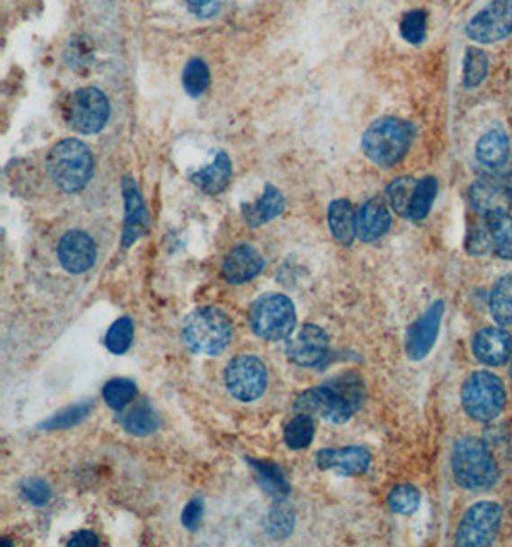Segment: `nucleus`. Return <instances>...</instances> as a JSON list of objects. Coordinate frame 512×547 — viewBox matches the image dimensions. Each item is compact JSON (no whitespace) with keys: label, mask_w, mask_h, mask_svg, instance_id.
<instances>
[{"label":"nucleus","mask_w":512,"mask_h":547,"mask_svg":"<svg viewBox=\"0 0 512 547\" xmlns=\"http://www.w3.org/2000/svg\"><path fill=\"white\" fill-rule=\"evenodd\" d=\"M364 401V386L357 374H342L323 386L311 388L303 392L298 401L296 409L307 415H319L325 421L342 425L354 417Z\"/></svg>","instance_id":"1"},{"label":"nucleus","mask_w":512,"mask_h":547,"mask_svg":"<svg viewBox=\"0 0 512 547\" xmlns=\"http://www.w3.org/2000/svg\"><path fill=\"white\" fill-rule=\"evenodd\" d=\"M183 342L200 355L221 354L232 338L229 317L217 308H198L183 321Z\"/></svg>","instance_id":"2"},{"label":"nucleus","mask_w":512,"mask_h":547,"mask_svg":"<svg viewBox=\"0 0 512 547\" xmlns=\"http://www.w3.org/2000/svg\"><path fill=\"white\" fill-rule=\"evenodd\" d=\"M94 160L85 142L66 139L49 154V173L52 181L66 193H77L89 184Z\"/></svg>","instance_id":"3"},{"label":"nucleus","mask_w":512,"mask_h":547,"mask_svg":"<svg viewBox=\"0 0 512 547\" xmlns=\"http://www.w3.org/2000/svg\"><path fill=\"white\" fill-rule=\"evenodd\" d=\"M455 480L468 489H484L497 480V463L488 445L480 438H461L451 455Z\"/></svg>","instance_id":"4"},{"label":"nucleus","mask_w":512,"mask_h":547,"mask_svg":"<svg viewBox=\"0 0 512 547\" xmlns=\"http://www.w3.org/2000/svg\"><path fill=\"white\" fill-rule=\"evenodd\" d=\"M413 129L398 118H384L374 121L363 137V150L369 160L378 166L398 164L411 147Z\"/></svg>","instance_id":"5"},{"label":"nucleus","mask_w":512,"mask_h":547,"mask_svg":"<svg viewBox=\"0 0 512 547\" xmlns=\"http://www.w3.org/2000/svg\"><path fill=\"white\" fill-rule=\"evenodd\" d=\"M250 323L257 336L271 342L283 340L288 338L296 327V308L284 294H265L254 301Z\"/></svg>","instance_id":"6"},{"label":"nucleus","mask_w":512,"mask_h":547,"mask_svg":"<svg viewBox=\"0 0 512 547\" xmlns=\"http://www.w3.org/2000/svg\"><path fill=\"white\" fill-rule=\"evenodd\" d=\"M463 408L476 421H493L505 408L507 392L499 377L493 372L478 371L463 386Z\"/></svg>","instance_id":"7"},{"label":"nucleus","mask_w":512,"mask_h":547,"mask_svg":"<svg viewBox=\"0 0 512 547\" xmlns=\"http://www.w3.org/2000/svg\"><path fill=\"white\" fill-rule=\"evenodd\" d=\"M110 120V103L100 89L86 86L73 93L67 104V123L83 135H94Z\"/></svg>","instance_id":"8"},{"label":"nucleus","mask_w":512,"mask_h":547,"mask_svg":"<svg viewBox=\"0 0 512 547\" xmlns=\"http://www.w3.org/2000/svg\"><path fill=\"white\" fill-rule=\"evenodd\" d=\"M229 392L240 401H254L263 396L269 382L265 363L256 355L234 357L225 371Z\"/></svg>","instance_id":"9"},{"label":"nucleus","mask_w":512,"mask_h":547,"mask_svg":"<svg viewBox=\"0 0 512 547\" xmlns=\"http://www.w3.org/2000/svg\"><path fill=\"white\" fill-rule=\"evenodd\" d=\"M501 526V509L490 501H481L468 509L457 528V543L468 547L490 545Z\"/></svg>","instance_id":"10"},{"label":"nucleus","mask_w":512,"mask_h":547,"mask_svg":"<svg viewBox=\"0 0 512 547\" xmlns=\"http://www.w3.org/2000/svg\"><path fill=\"white\" fill-rule=\"evenodd\" d=\"M468 37L476 42H495L512 33V0H493L471 20Z\"/></svg>","instance_id":"11"},{"label":"nucleus","mask_w":512,"mask_h":547,"mask_svg":"<svg viewBox=\"0 0 512 547\" xmlns=\"http://www.w3.org/2000/svg\"><path fill=\"white\" fill-rule=\"evenodd\" d=\"M58 259L71 275H81L96 262V244L85 230H67L58 244Z\"/></svg>","instance_id":"12"},{"label":"nucleus","mask_w":512,"mask_h":547,"mask_svg":"<svg viewBox=\"0 0 512 547\" xmlns=\"http://www.w3.org/2000/svg\"><path fill=\"white\" fill-rule=\"evenodd\" d=\"M328 352V335L317 325H305L288 340L286 354L290 362L301 367H315Z\"/></svg>","instance_id":"13"},{"label":"nucleus","mask_w":512,"mask_h":547,"mask_svg":"<svg viewBox=\"0 0 512 547\" xmlns=\"http://www.w3.org/2000/svg\"><path fill=\"white\" fill-rule=\"evenodd\" d=\"M444 315V301H436V304L424 313L420 319L409 328L407 333V354L411 359H422L427 355L440 333V323Z\"/></svg>","instance_id":"14"},{"label":"nucleus","mask_w":512,"mask_h":547,"mask_svg":"<svg viewBox=\"0 0 512 547\" xmlns=\"http://www.w3.org/2000/svg\"><path fill=\"white\" fill-rule=\"evenodd\" d=\"M123 198H125V220H123L121 247L129 248L130 244L139 240L146 233V229H148V210H146L137 184L130 177L123 179Z\"/></svg>","instance_id":"15"},{"label":"nucleus","mask_w":512,"mask_h":547,"mask_svg":"<svg viewBox=\"0 0 512 547\" xmlns=\"http://www.w3.org/2000/svg\"><path fill=\"white\" fill-rule=\"evenodd\" d=\"M371 452L363 445H347L340 450H323L317 453V465L323 471H338L346 477L363 474L371 467Z\"/></svg>","instance_id":"16"},{"label":"nucleus","mask_w":512,"mask_h":547,"mask_svg":"<svg viewBox=\"0 0 512 547\" xmlns=\"http://www.w3.org/2000/svg\"><path fill=\"white\" fill-rule=\"evenodd\" d=\"M471 202L478 213L486 215L508 211L512 204V189L507 181L484 177L478 179L471 189Z\"/></svg>","instance_id":"17"},{"label":"nucleus","mask_w":512,"mask_h":547,"mask_svg":"<svg viewBox=\"0 0 512 547\" xmlns=\"http://www.w3.org/2000/svg\"><path fill=\"white\" fill-rule=\"evenodd\" d=\"M263 265V256L250 247V244H240L232 248L223 262V277L232 284H242L257 277Z\"/></svg>","instance_id":"18"},{"label":"nucleus","mask_w":512,"mask_h":547,"mask_svg":"<svg viewBox=\"0 0 512 547\" xmlns=\"http://www.w3.org/2000/svg\"><path fill=\"white\" fill-rule=\"evenodd\" d=\"M472 348L481 363L501 365L512 354V336L499 327H488L476 335Z\"/></svg>","instance_id":"19"},{"label":"nucleus","mask_w":512,"mask_h":547,"mask_svg":"<svg viewBox=\"0 0 512 547\" xmlns=\"http://www.w3.org/2000/svg\"><path fill=\"white\" fill-rule=\"evenodd\" d=\"M391 215L388 206L380 198L364 202L357 211V235L363 242H374L388 233Z\"/></svg>","instance_id":"20"},{"label":"nucleus","mask_w":512,"mask_h":547,"mask_svg":"<svg viewBox=\"0 0 512 547\" xmlns=\"http://www.w3.org/2000/svg\"><path fill=\"white\" fill-rule=\"evenodd\" d=\"M232 177V164L225 152H217L213 160L193 173V181L198 189L208 194H219L227 189V184Z\"/></svg>","instance_id":"21"},{"label":"nucleus","mask_w":512,"mask_h":547,"mask_svg":"<svg viewBox=\"0 0 512 547\" xmlns=\"http://www.w3.org/2000/svg\"><path fill=\"white\" fill-rule=\"evenodd\" d=\"M328 225L332 237L344 247H351L357 235V213L347 200H334L328 208Z\"/></svg>","instance_id":"22"},{"label":"nucleus","mask_w":512,"mask_h":547,"mask_svg":"<svg viewBox=\"0 0 512 547\" xmlns=\"http://www.w3.org/2000/svg\"><path fill=\"white\" fill-rule=\"evenodd\" d=\"M284 196L281 194L279 189H274L273 184L265 186V193L263 196L254 202V204L244 206V218L252 227H259L263 223H269L271 220L279 218L284 211Z\"/></svg>","instance_id":"23"},{"label":"nucleus","mask_w":512,"mask_h":547,"mask_svg":"<svg viewBox=\"0 0 512 547\" xmlns=\"http://www.w3.org/2000/svg\"><path fill=\"white\" fill-rule=\"evenodd\" d=\"M486 233L493 252L499 257L512 259V215L508 211L486 215Z\"/></svg>","instance_id":"24"},{"label":"nucleus","mask_w":512,"mask_h":547,"mask_svg":"<svg viewBox=\"0 0 512 547\" xmlns=\"http://www.w3.org/2000/svg\"><path fill=\"white\" fill-rule=\"evenodd\" d=\"M508 150H510L508 137L501 131V129H491L490 133H486L478 140L476 156L484 166L499 167L507 162Z\"/></svg>","instance_id":"25"},{"label":"nucleus","mask_w":512,"mask_h":547,"mask_svg":"<svg viewBox=\"0 0 512 547\" xmlns=\"http://www.w3.org/2000/svg\"><path fill=\"white\" fill-rule=\"evenodd\" d=\"M121 425L129 432V435L148 436V435H152L154 430H157L159 417H157V413L154 411L150 403L142 399L140 403H137L133 409L123 415Z\"/></svg>","instance_id":"26"},{"label":"nucleus","mask_w":512,"mask_h":547,"mask_svg":"<svg viewBox=\"0 0 512 547\" xmlns=\"http://www.w3.org/2000/svg\"><path fill=\"white\" fill-rule=\"evenodd\" d=\"M490 308L493 319L499 325H512V273L495 282Z\"/></svg>","instance_id":"27"},{"label":"nucleus","mask_w":512,"mask_h":547,"mask_svg":"<svg viewBox=\"0 0 512 547\" xmlns=\"http://www.w3.org/2000/svg\"><path fill=\"white\" fill-rule=\"evenodd\" d=\"M250 465L259 480V486L265 489L267 494H271L273 498L288 496L290 486L283 477L279 467H274L273 463H269V461H257V459H250Z\"/></svg>","instance_id":"28"},{"label":"nucleus","mask_w":512,"mask_h":547,"mask_svg":"<svg viewBox=\"0 0 512 547\" xmlns=\"http://www.w3.org/2000/svg\"><path fill=\"white\" fill-rule=\"evenodd\" d=\"M417 184H418V181H415L413 177H400L388 186L386 194H388L390 206L393 208V211L403 215V218H409V213H411V204L415 198Z\"/></svg>","instance_id":"29"},{"label":"nucleus","mask_w":512,"mask_h":547,"mask_svg":"<svg viewBox=\"0 0 512 547\" xmlns=\"http://www.w3.org/2000/svg\"><path fill=\"white\" fill-rule=\"evenodd\" d=\"M315 436V423L311 415L300 413L292 419L284 428V442L292 450H303L313 442Z\"/></svg>","instance_id":"30"},{"label":"nucleus","mask_w":512,"mask_h":547,"mask_svg":"<svg viewBox=\"0 0 512 547\" xmlns=\"http://www.w3.org/2000/svg\"><path fill=\"white\" fill-rule=\"evenodd\" d=\"M133 336H135V327L133 321L129 319V317H121V319H117L106 335V345L108 350L115 355L125 354L130 344H133Z\"/></svg>","instance_id":"31"},{"label":"nucleus","mask_w":512,"mask_h":547,"mask_svg":"<svg viewBox=\"0 0 512 547\" xmlns=\"http://www.w3.org/2000/svg\"><path fill=\"white\" fill-rule=\"evenodd\" d=\"M102 396H104V401L112 409L120 411L129 406L130 399L137 396V386L129 379H113L104 386Z\"/></svg>","instance_id":"32"},{"label":"nucleus","mask_w":512,"mask_h":547,"mask_svg":"<svg viewBox=\"0 0 512 547\" xmlns=\"http://www.w3.org/2000/svg\"><path fill=\"white\" fill-rule=\"evenodd\" d=\"M183 85L190 96H200L203 91H206L210 85V69L206 62L200 60V58L190 60L184 67Z\"/></svg>","instance_id":"33"},{"label":"nucleus","mask_w":512,"mask_h":547,"mask_svg":"<svg viewBox=\"0 0 512 547\" xmlns=\"http://www.w3.org/2000/svg\"><path fill=\"white\" fill-rule=\"evenodd\" d=\"M388 506L393 513L400 515H411L420 506V492L411 484H401L391 489L388 498Z\"/></svg>","instance_id":"34"},{"label":"nucleus","mask_w":512,"mask_h":547,"mask_svg":"<svg viewBox=\"0 0 512 547\" xmlns=\"http://www.w3.org/2000/svg\"><path fill=\"white\" fill-rule=\"evenodd\" d=\"M436 193H437V183H436L434 177H424L422 181H418L409 218H411V220H424V218H427L432 204H434Z\"/></svg>","instance_id":"35"},{"label":"nucleus","mask_w":512,"mask_h":547,"mask_svg":"<svg viewBox=\"0 0 512 547\" xmlns=\"http://www.w3.org/2000/svg\"><path fill=\"white\" fill-rule=\"evenodd\" d=\"M488 56L480 49H468L464 56V85L476 86L488 76Z\"/></svg>","instance_id":"36"},{"label":"nucleus","mask_w":512,"mask_h":547,"mask_svg":"<svg viewBox=\"0 0 512 547\" xmlns=\"http://www.w3.org/2000/svg\"><path fill=\"white\" fill-rule=\"evenodd\" d=\"M89 413H91V403L85 401V403H79V406H71V408L60 411L58 415H54L52 419H49L47 423H42L40 428H47V430L71 428V426H76L77 423H81Z\"/></svg>","instance_id":"37"},{"label":"nucleus","mask_w":512,"mask_h":547,"mask_svg":"<svg viewBox=\"0 0 512 547\" xmlns=\"http://www.w3.org/2000/svg\"><path fill=\"white\" fill-rule=\"evenodd\" d=\"M401 35L409 42H413V45L422 42L424 37H427V13L422 10L405 13V18L401 22Z\"/></svg>","instance_id":"38"},{"label":"nucleus","mask_w":512,"mask_h":547,"mask_svg":"<svg viewBox=\"0 0 512 547\" xmlns=\"http://www.w3.org/2000/svg\"><path fill=\"white\" fill-rule=\"evenodd\" d=\"M22 492L27 498V501H31L33 506H45L49 503L52 492L50 486L42 479H27L22 484Z\"/></svg>","instance_id":"39"},{"label":"nucleus","mask_w":512,"mask_h":547,"mask_svg":"<svg viewBox=\"0 0 512 547\" xmlns=\"http://www.w3.org/2000/svg\"><path fill=\"white\" fill-rule=\"evenodd\" d=\"M202 515H203V503L200 498H194L186 503L181 521L188 530H196L202 521Z\"/></svg>","instance_id":"40"},{"label":"nucleus","mask_w":512,"mask_h":547,"mask_svg":"<svg viewBox=\"0 0 512 547\" xmlns=\"http://www.w3.org/2000/svg\"><path fill=\"white\" fill-rule=\"evenodd\" d=\"M67 545L69 547H93V545H98V538L91 530H81L67 542Z\"/></svg>","instance_id":"41"},{"label":"nucleus","mask_w":512,"mask_h":547,"mask_svg":"<svg viewBox=\"0 0 512 547\" xmlns=\"http://www.w3.org/2000/svg\"><path fill=\"white\" fill-rule=\"evenodd\" d=\"M186 3L190 4V6H194V8H198V10H202V8H206L211 0H186Z\"/></svg>","instance_id":"42"},{"label":"nucleus","mask_w":512,"mask_h":547,"mask_svg":"<svg viewBox=\"0 0 512 547\" xmlns=\"http://www.w3.org/2000/svg\"><path fill=\"white\" fill-rule=\"evenodd\" d=\"M507 184H508V186H510V189H512V173H510V175H508V179H507Z\"/></svg>","instance_id":"43"},{"label":"nucleus","mask_w":512,"mask_h":547,"mask_svg":"<svg viewBox=\"0 0 512 547\" xmlns=\"http://www.w3.org/2000/svg\"><path fill=\"white\" fill-rule=\"evenodd\" d=\"M508 372H510V379H512V363H510V371Z\"/></svg>","instance_id":"44"}]
</instances>
